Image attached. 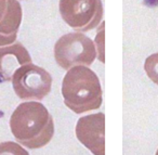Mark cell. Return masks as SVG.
<instances>
[{
	"label": "cell",
	"instance_id": "cell-7",
	"mask_svg": "<svg viewBox=\"0 0 158 155\" xmlns=\"http://www.w3.org/2000/svg\"><path fill=\"white\" fill-rule=\"evenodd\" d=\"M31 62V58L28 51L20 41L0 46V84L12 80L15 71Z\"/></svg>",
	"mask_w": 158,
	"mask_h": 155
},
{
	"label": "cell",
	"instance_id": "cell-4",
	"mask_svg": "<svg viewBox=\"0 0 158 155\" xmlns=\"http://www.w3.org/2000/svg\"><path fill=\"white\" fill-rule=\"evenodd\" d=\"M11 81L15 94L22 100L41 101L52 88L50 73L31 62L20 66Z\"/></svg>",
	"mask_w": 158,
	"mask_h": 155
},
{
	"label": "cell",
	"instance_id": "cell-9",
	"mask_svg": "<svg viewBox=\"0 0 158 155\" xmlns=\"http://www.w3.org/2000/svg\"><path fill=\"white\" fill-rule=\"evenodd\" d=\"M144 71L147 77L154 84L158 85V52L153 53L146 58L144 63Z\"/></svg>",
	"mask_w": 158,
	"mask_h": 155
},
{
	"label": "cell",
	"instance_id": "cell-1",
	"mask_svg": "<svg viewBox=\"0 0 158 155\" xmlns=\"http://www.w3.org/2000/svg\"><path fill=\"white\" fill-rule=\"evenodd\" d=\"M15 140L31 150L44 148L54 135V123L47 107L38 101L21 103L10 118Z\"/></svg>",
	"mask_w": 158,
	"mask_h": 155
},
{
	"label": "cell",
	"instance_id": "cell-3",
	"mask_svg": "<svg viewBox=\"0 0 158 155\" xmlns=\"http://www.w3.org/2000/svg\"><path fill=\"white\" fill-rule=\"evenodd\" d=\"M97 53L94 42L81 32L63 35L54 45L55 62L66 71L76 65L90 66Z\"/></svg>",
	"mask_w": 158,
	"mask_h": 155
},
{
	"label": "cell",
	"instance_id": "cell-5",
	"mask_svg": "<svg viewBox=\"0 0 158 155\" xmlns=\"http://www.w3.org/2000/svg\"><path fill=\"white\" fill-rule=\"evenodd\" d=\"M59 10L63 21L77 32H89L103 19L101 0H60Z\"/></svg>",
	"mask_w": 158,
	"mask_h": 155
},
{
	"label": "cell",
	"instance_id": "cell-2",
	"mask_svg": "<svg viewBox=\"0 0 158 155\" xmlns=\"http://www.w3.org/2000/svg\"><path fill=\"white\" fill-rule=\"evenodd\" d=\"M62 96L66 106L76 114L100 109L103 100L99 77L86 65L67 71L62 81Z\"/></svg>",
	"mask_w": 158,
	"mask_h": 155
},
{
	"label": "cell",
	"instance_id": "cell-10",
	"mask_svg": "<svg viewBox=\"0 0 158 155\" xmlns=\"http://www.w3.org/2000/svg\"><path fill=\"white\" fill-rule=\"evenodd\" d=\"M104 22H102L100 26V31L95 38V45H97V52L99 53V59L102 63L104 62Z\"/></svg>",
	"mask_w": 158,
	"mask_h": 155
},
{
	"label": "cell",
	"instance_id": "cell-8",
	"mask_svg": "<svg viewBox=\"0 0 158 155\" xmlns=\"http://www.w3.org/2000/svg\"><path fill=\"white\" fill-rule=\"evenodd\" d=\"M23 11L18 0H8L6 13L0 19V46H8L15 42L21 26Z\"/></svg>",
	"mask_w": 158,
	"mask_h": 155
},
{
	"label": "cell",
	"instance_id": "cell-6",
	"mask_svg": "<svg viewBox=\"0 0 158 155\" xmlns=\"http://www.w3.org/2000/svg\"><path fill=\"white\" fill-rule=\"evenodd\" d=\"M76 137L94 155L105 154V115L97 113L80 117L76 125Z\"/></svg>",
	"mask_w": 158,
	"mask_h": 155
},
{
	"label": "cell",
	"instance_id": "cell-11",
	"mask_svg": "<svg viewBox=\"0 0 158 155\" xmlns=\"http://www.w3.org/2000/svg\"><path fill=\"white\" fill-rule=\"evenodd\" d=\"M7 7H8V0H0V19L5 15Z\"/></svg>",
	"mask_w": 158,
	"mask_h": 155
}]
</instances>
